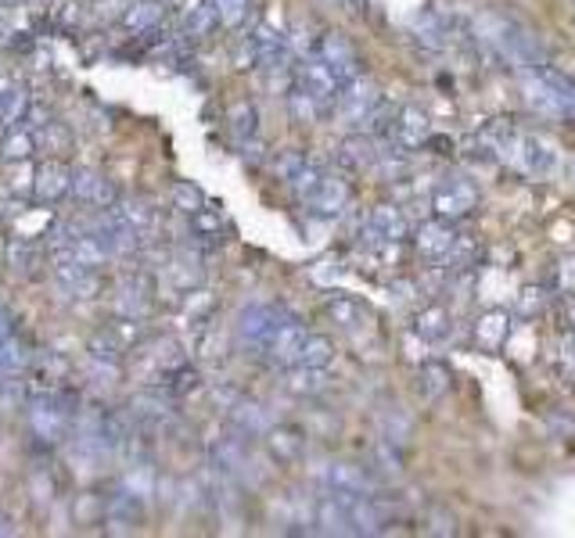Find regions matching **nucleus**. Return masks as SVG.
Listing matches in <instances>:
<instances>
[{"mask_svg": "<svg viewBox=\"0 0 575 538\" xmlns=\"http://www.w3.org/2000/svg\"><path fill=\"white\" fill-rule=\"evenodd\" d=\"M413 248H418V255L428 258V263L454 266V270H468V263H475V258H478L475 241L460 237L454 231V223L439 219V216L418 226V234H413Z\"/></svg>", "mask_w": 575, "mask_h": 538, "instance_id": "1", "label": "nucleus"}, {"mask_svg": "<svg viewBox=\"0 0 575 538\" xmlns=\"http://www.w3.org/2000/svg\"><path fill=\"white\" fill-rule=\"evenodd\" d=\"M248 334L260 341L277 363H288V366H299L302 345H306V338H310V331L302 327L295 316L281 313V309H260Z\"/></svg>", "mask_w": 575, "mask_h": 538, "instance_id": "2", "label": "nucleus"}, {"mask_svg": "<svg viewBox=\"0 0 575 538\" xmlns=\"http://www.w3.org/2000/svg\"><path fill=\"white\" fill-rule=\"evenodd\" d=\"M525 97H529L533 108L547 111V116L575 119V79L550 69V65L525 69Z\"/></svg>", "mask_w": 575, "mask_h": 538, "instance_id": "3", "label": "nucleus"}, {"mask_svg": "<svg viewBox=\"0 0 575 538\" xmlns=\"http://www.w3.org/2000/svg\"><path fill=\"white\" fill-rule=\"evenodd\" d=\"M483 26H486V40L497 43V51L504 58L525 65V69H539V65H547V51H543V43L533 37L529 29H522L518 22L504 19V14H486Z\"/></svg>", "mask_w": 575, "mask_h": 538, "instance_id": "4", "label": "nucleus"}, {"mask_svg": "<svg viewBox=\"0 0 575 538\" xmlns=\"http://www.w3.org/2000/svg\"><path fill=\"white\" fill-rule=\"evenodd\" d=\"M504 158L515 162V169H522L525 176H550L562 166V155H557V144H550L539 134H518L504 144Z\"/></svg>", "mask_w": 575, "mask_h": 538, "instance_id": "5", "label": "nucleus"}, {"mask_svg": "<svg viewBox=\"0 0 575 538\" xmlns=\"http://www.w3.org/2000/svg\"><path fill=\"white\" fill-rule=\"evenodd\" d=\"M363 244L374 252H392L399 244L407 241L410 226H407V216L399 212L396 205H378L371 208V216L363 219Z\"/></svg>", "mask_w": 575, "mask_h": 538, "instance_id": "6", "label": "nucleus"}, {"mask_svg": "<svg viewBox=\"0 0 575 538\" xmlns=\"http://www.w3.org/2000/svg\"><path fill=\"white\" fill-rule=\"evenodd\" d=\"M431 208H436L439 219H465L478 208V187L465 176H446L442 184L431 190Z\"/></svg>", "mask_w": 575, "mask_h": 538, "instance_id": "7", "label": "nucleus"}, {"mask_svg": "<svg viewBox=\"0 0 575 538\" xmlns=\"http://www.w3.org/2000/svg\"><path fill=\"white\" fill-rule=\"evenodd\" d=\"M392 140V148H403V151H418L425 148V144L431 140V119L425 116V111L418 105H403V108H396V116H392V129H389V137Z\"/></svg>", "mask_w": 575, "mask_h": 538, "instance_id": "8", "label": "nucleus"}, {"mask_svg": "<svg viewBox=\"0 0 575 538\" xmlns=\"http://www.w3.org/2000/svg\"><path fill=\"white\" fill-rule=\"evenodd\" d=\"M378 105H381V94H378V87L371 84V79H353V84L345 87V94H342V101L334 105V111H339V116L349 123V126H367L371 123V116L378 111Z\"/></svg>", "mask_w": 575, "mask_h": 538, "instance_id": "9", "label": "nucleus"}, {"mask_svg": "<svg viewBox=\"0 0 575 538\" xmlns=\"http://www.w3.org/2000/svg\"><path fill=\"white\" fill-rule=\"evenodd\" d=\"M331 169L324 166V162H316L310 155H302V151H292V155H284L281 158V176L288 179V187H292L302 202L310 198V194L321 187V179L328 176Z\"/></svg>", "mask_w": 575, "mask_h": 538, "instance_id": "10", "label": "nucleus"}, {"mask_svg": "<svg viewBox=\"0 0 575 538\" xmlns=\"http://www.w3.org/2000/svg\"><path fill=\"white\" fill-rule=\"evenodd\" d=\"M334 162H339V169L345 176H363V173H371L378 162H381V151H378V144L374 137H345L339 144V155H334Z\"/></svg>", "mask_w": 575, "mask_h": 538, "instance_id": "11", "label": "nucleus"}, {"mask_svg": "<svg viewBox=\"0 0 575 538\" xmlns=\"http://www.w3.org/2000/svg\"><path fill=\"white\" fill-rule=\"evenodd\" d=\"M413 43L421 51H450V47L460 43V26L450 14H428V19L413 26Z\"/></svg>", "mask_w": 575, "mask_h": 538, "instance_id": "12", "label": "nucleus"}, {"mask_svg": "<svg viewBox=\"0 0 575 538\" xmlns=\"http://www.w3.org/2000/svg\"><path fill=\"white\" fill-rule=\"evenodd\" d=\"M349 198H353V190H349L345 176L328 173L321 179V187H316L306 198V205L316 212V216H342V212L349 208Z\"/></svg>", "mask_w": 575, "mask_h": 538, "instance_id": "13", "label": "nucleus"}, {"mask_svg": "<svg viewBox=\"0 0 575 538\" xmlns=\"http://www.w3.org/2000/svg\"><path fill=\"white\" fill-rule=\"evenodd\" d=\"M324 316L342 331H360L367 320H371V309H367L357 295H345V291H331L324 299Z\"/></svg>", "mask_w": 575, "mask_h": 538, "instance_id": "14", "label": "nucleus"}, {"mask_svg": "<svg viewBox=\"0 0 575 538\" xmlns=\"http://www.w3.org/2000/svg\"><path fill=\"white\" fill-rule=\"evenodd\" d=\"M328 492H349V496H371L374 492V481L367 470L360 467H349V463H334L324 478Z\"/></svg>", "mask_w": 575, "mask_h": 538, "instance_id": "15", "label": "nucleus"}, {"mask_svg": "<svg viewBox=\"0 0 575 538\" xmlns=\"http://www.w3.org/2000/svg\"><path fill=\"white\" fill-rule=\"evenodd\" d=\"M413 327H418V334L428 341V345H439V341L450 338L454 320H450V313H446V309L431 305V309H425V313L418 316V323H413Z\"/></svg>", "mask_w": 575, "mask_h": 538, "instance_id": "16", "label": "nucleus"}, {"mask_svg": "<svg viewBox=\"0 0 575 538\" xmlns=\"http://www.w3.org/2000/svg\"><path fill=\"white\" fill-rule=\"evenodd\" d=\"M507 334H510V323H507L504 313H486L483 320L475 323V341L486 352H497L504 341H507Z\"/></svg>", "mask_w": 575, "mask_h": 538, "instance_id": "17", "label": "nucleus"}, {"mask_svg": "<svg viewBox=\"0 0 575 538\" xmlns=\"http://www.w3.org/2000/svg\"><path fill=\"white\" fill-rule=\"evenodd\" d=\"M334 359V349L324 334H310L306 345H302V355H299V370H324Z\"/></svg>", "mask_w": 575, "mask_h": 538, "instance_id": "18", "label": "nucleus"}, {"mask_svg": "<svg viewBox=\"0 0 575 538\" xmlns=\"http://www.w3.org/2000/svg\"><path fill=\"white\" fill-rule=\"evenodd\" d=\"M557 291H565V295H575V258L557 266Z\"/></svg>", "mask_w": 575, "mask_h": 538, "instance_id": "19", "label": "nucleus"}, {"mask_svg": "<svg viewBox=\"0 0 575 538\" xmlns=\"http://www.w3.org/2000/svg\"><path fill=\"white\" fill-rule=\"evenodd\" d=\"M345 4H363V0H345Z\"/></svg>", "mask_w": 575, "mask_h": 538, "instance_id": "20", "label": "nucleus"}]
</instances>
